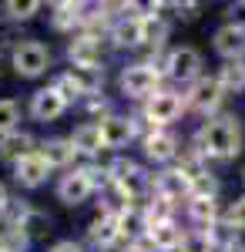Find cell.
<instances>
[{
  "instance_id": "6da1fadb",
  "label": "cell",
  "mask_w": 245,
  "mask_h": 252,
  "mask_svg": "<svg viewBox=\"0 0 245 252\" xmlns=\"http://www.w3.org/2000/svg\"><path fill=\"white\" fill-rule=\"evenodd\" d=\"M242 121L235 115H215L195 131L191 138V152L202 161H232L242 155Z\"/></svg>"
},
{
  "instance_id": "7a4b0ae2",
  "label": "cell",
  "mask_w": 245,
  "mask_h": 252,
  "mask_svg": "<svg viewBox=\"0 0 245 252\" xmlns=\"http://www.w3.org/2000/svg\"><path fill=\"white\" fill-rule=\"evenodd\" d=\"M108 168H111L114 189L124 195L131 205L148 202L151 195H154V175H148L141 165H138V161H131V158H114Z\"/></svg>"
},
{
  "instance_id": "3957f363",
  "label": "cell",
  "mask_w": 245,
  "mask_h": 252,
  "mask_svg": "<svg viewBox=\"0 0 245 252\" xmlns=\"http://www.w3.org/2000/svg\"><path fill=\"white\" fill-rule=\"evenodd\" d=\"M51 64H54V54L44 40H31V37L17 40L14 51H10V67H14L17 78H27V81L44 78L51 71Z\"/></svg>"
},
{
  "instance_id": "277c9868",
  "label": "cell",
  "mask_w": 245,
  "mask_h": 252,
  "mask_svg": "<svg viewBox=\"0 0 245 252\" xmlns=\"http://www.w3.org/2000/svg\"><path fill=\"white\" fill-rule=\"evenodd\" d=\"M118 88L128 101H148L161 91V67H154L148 61H138V64H128L118 78Z\"/></svg>"
},
{
  "instance_id": "5b68a950",
  "label": "cell",
  "mask_w": 245,
  "mask_h": 252,
  "mask_svg": "<svg viewBox=\"0 0 245 252\" xmlns=\"http://www.w3.org/2000/svg\"><path fill=\"white\" fill-rule=\"evenodd\" d=\"M161 74L171 81H178V84H195V81L202 78V54H198V47H191V44H182V47H171L168 54H165V64H161Z\"/></svg>"
},
{
  "instance_id": "8992f818",
  "label": "cell",
  "mask_w": 245,
  "mask_h": 252,
  "mask_svg": "<svg viewBox=\"0 0 245 252\" xmlns=\"http://www.w3.org/2000/svg\"><path fill=\"white\" fill-rule=\"evenodd\" d=\"M54 84L64 91L67 101H74V97L88 101V97H97V91L104 88V67H67Z\"/></svg>"
},
{
  "instance_id": "52a82bcc",
  "label": "cell",
  "mask_w": 245,
  "mask_h": 252,
  "mask_svg": "<svg viewBox=\"0 0 245 252\" xmlns=\"http://www.w3.org/2000/svg\"><path fill=\"white\" fill-rule=\"evenodd\" d=\"M185 111H188L185 108V94H178V91H158L154 97L145 101L141 118L148 121V128H171Z\"/></svg>"
},
{
  "instance_id": "ba28073f",
  "label": "cell",
  "mask_w": 245,
  "mask_h": 252,
  "mask_svg": "<svg viewBox=\"0 0 245 252\" xmlns=\"http://www.w3.org/2000/svg\"><path fill=\"white\" fill-rule=\"evenodd\" d=\"M222 101H225V91H222V84L215 81V74H212V78L202 74V78L188 88V94H185V108L195 111V115H202L208 121V118H215V111L222 108Z\"/></svg>"
},
{
  "instance_id": "9c48e42d",
  "label": "cell",
  "mask_w": 245,
  "mask_h": 252,
  "mask_svg": "<svg viewBox=\"0 0 245 252\" xmlns=\"http://www.w3.org/2000/svg\"><path fill=\"white\" fill-rule=\"evenodd\" d=\"M67 97H64V91L57 88V84H47V88H37L34 94H31V104H27V111H31V118L34 121H40V125H51V121H57V118L67 111Z\"/></svg>"
},
{
  "instance_id": "30bf717a",
  "label": "cell",
  "mask_w": 245,
  "mask_h": 252,
  "mask_svg": "<svg viewBox=\"0 0 245 252\" xmlns=\"http://www.w3.org/2000/svg\"><path fill=\"white\" fill-rule=\"evenodd\" d=\"M97 128H101V145H104V152H121V148H128L134 138H138V125H134V118L128 115H108L97 121Z\"/></svg>"
},
{
  "instance_id": "8fae6325",
  "label": "cell",
  "mask_w": 245,
  "mask_h": 252,
  "mask_svg": "<svg viewBox=\"0 0 245 252\" xmlns=\"http://www.w3.org/2000/svg\"><path fill=\"white\" fill-rule=\"evenodd\" d=\"M141 145H145V158L154 161V165H171L175 158L182 155V141L168 128H148V135L141 138Z\"/></svg>"
},
{
  "instance_id": "7c38bea8",
  "label": "cell",
  "mask_w": 245,
  "mask_h": 252,
  "mask_svg": "<svg viewBox=\"0 0 245 252\" xmlns=\"http://www.w3.org/2000/svg\"><path fill=\"white\" fill-rule=\"evenodd\" d=\"M154 198H161V202H168V205H178L182 198L188 202L191 198V178L178 165H171L165 172L154 175Z\"/></svg>"
},
{
  "instance_id": "4fadbf2b",
  "label": "cell",
  "mask_w": 245,
  "mask_h": 252,
  "mask_svg": "<svg viewBox=\"0 0 245 252\" xmlns=\"http://www.w3.org/2000/svg\"><path fill=\"white\" fill-rule=\"evenodd\" d=\"M91 195H94V185H91V178L84 175V168H71V172L61 175V182H57V202H61V205L77 209V205H84Z\"/></svg>"
},
{
  "instance_id": "5bb4252c",
  "label": "cell",
  "mask_w": 245,
  "mask_h": 252,
  "mask_svg": "<svg viewBox=\"0 0 245 252\" xmlns=\"http://www.w3.org/2000/svg\"><path fill=\"white\" fill-rule=\"evenodd\" d=\"M212 47L222 61H242L245 58V24H222L212 34Z\"/></svg>"
},
{
  "instance_id": "9a60e30c",
  "label": "cell",
  "mask_w": 245,
  "mask_h": 252,
  "mask_svg": "<svg viewBox=\"0 0 245 252\" xmlns=\"http://www.w3.org/2000/svg\"><path fill=\"white\" fill-rule=\"evenodd\" d=\"M71 67H104L101 58V34H74L67 44Z\"/></svg>"
},
{
  "instance_id": "2e32d148",
  "label": "cell",
  "mask_w": 245,
  "mask_h": 252,
  "mask_svg": "<svg viewBox=\"0 0 245 252\" xmlns=\"http://www.w3.org/2000/svg\"><path fill=\"white\" fill-rule=\"evenodd\" d=\"M188 229H182L175 219H161V222H151L148 225V249H158V252H178L182 249V239H185Z\"/></svg>"
},
{
  "instance_id": "e0dca14e",
  "label": "cell",
  "mask_w": 245,
  "mask_h": 252,
  "mask_svg": "<svg viewBox=\"0 0 245 252\" xmlns=\"http://www.w3.org/2000/svg\"><path fill=\"white\" fill-rule=\"evenodd\" d=\"M47 178H51V168H47V161H44L37 152L20 158L17 165H14V182H17L20 189H40Z\"/></svg>"
},
{
  "instance_id": "ac0fdd59",
  "label": "cell",
  "mask_w": 245,
  "mask_h": 252,
  "mask_svg": "<svg viewBox=\"0 0 245 252\" xmlns=\"http://www.w3.org/2000/svg\"><path fill=\"white\" fill-rule=\"evenodd\" d=\"M37 155L47 161V168L54 172V168H67L71 172V161L77 158L74 145H71V138H44L37 145Z\"/></svg>"
},
{
  "instance_id": "d6986e66",
  "label": "cell",
  "mask_w": 245,
  "mask_h": 252,
  "mask_svg": "<svg viewBox=\"0 0 245 252\" xmlns=\"http://www.w3.org/2000/svg\"><path fill=\"white\" fill-rule=\"evenodd\" d=\"M51 27L61 31V34H71L84 27V3H74V0H61V3H51Z\"/></svg>"
},
{
  "instance_id": "ffe728a7",
  "label": "cell",
  "mask_w": 245,
  "mask_h": 252,
  "mask_svg": "<svg viewBox=\"0 0 245 252\" xmlns=\"http://www.w3.org/2000/svg\"><path fill=\"white\" fill-rule=\"evenodd\" d=\"M37 152V141H34V135L31 131H10V135L0 138V161H7V165H17L20 158L34 155Z\"/></svg>"
},
{
  "instance_id": "44dd1931",
  "label": "cell",
  "mask_w": 245,
  "mask_h": 252,
  "mask_svg": "<svg viewBox=\"0 0 245 252\" xmlns=\"http://www.w3.org/2000/svg\"><path fill=\"white\" fill-rule=\"evenodd\" d=\"M88 242L94 249H108V246H118L121 242V229H118V219L114 215L97 212L91 222H88Z\"/></svg>"
},
{
  "instance_id": "7402d4cb",
  "label": "cell",
  "mask_w": 245,
  "mask_h": 252,
  "mask_svg": "<svg viewBox=\"0 0 245 252\" xmlns=\"http://www.w3.org/2000/svg\"><path fill=\"white\" fill-rule=\"evenodd\" d=\"M108 40L118 51H128V47H141V17H121L108 27Z\"/></svg>"
},
{
  "instance_id": "603a6c76",
  "label": "cell",
  "mask_w": 245,
  "mask_h": 252,
  "mask_svg": "<svg viewBox=\"0 0 245 252\" xmlns=\"http://www.w3.org/2000/svg\"><path fill=\"white\" fill-rule=\"evenodd\" d=\"M71 145H74L77 158H94L104 152V145H101V128H97V121H84V125H77L74 135H71Z\"/></svg>"
},
{
  "instance_id": "cb8c5ba5",
  "label": "cell",
  "mask_w": 245,
  "mask_h": 252,
  "mask_svg": "<svg viewBox=\"0 0 245 252\" xmlns=\"http://www.w3.org/2000/svg\"><path fill=\"white\" fill-rule=\"evenodd\" d=\"M118 229H121V239H128V246L134 242H145L148 239V215L141 205H131L128 212L118 215Z\"/></svg>"
},
{
  "instance_id": "d4e9b609",
  "label": "cell",
  "mask_w": 245,
  "mask_h": 252,
  "mask_svg": "<svg viewBox=\"0 0 245 252\" xmlns=\"http://www.w3.org/2000/svg\"><path fill=\"white\" fill-rule=\"evenodd\" d=\"M188 219L205 232L215 222H222V212H218V202L215 198H188Z\"/></svg>"
},
{
  "instance_id": "484cf974",
  "label": "cell",
  "mask_w": 245,
  "mask_h": 252,
  "mask_svg": "<svg viewBox=\"0 0 245 252\" xmlns=\"http://www.w3.org/2000/svg\"><path fill=\"white\" fill-rule=\"evenodd\" d=\"M215 81L222 84L225 94H242L245 91V61H225V64L218 67Z\"/></svg>"
},
{
  "instance_id": "4316f807",
  "label": "cell",
  "mask_w": 245,
  "mask_h": 252,
  "mask_svg": "<svg viewBox=\"0 0 245 252\" xmlns=\"http://www.w3.org/2000/svg\"><path fill=\"white\" fill-rule=\"evenodd\" d=\"M0 10H3V17L10 20V24H27V20H34L44 10V3L40 0H24V3L20 0H7Z\"/></svg>"
},
{
  "instance_id": "83f0119b",
  "label": "cell",
  "mask_w": 245,
  "mask_h": 252,
  "mask_svg": "<svg viewBox=\"0 0 245 252\" xmlns=\"http://www.w3.org/2000/svg\"><path fill=\"white\" fill-rule=\"evenodd\" d=\"M20 229L31 235V242H34V239H47V235H51V215L40 212V209H31L27 219L20 222Z\"/></svg>"
},
{
  "instance_id": "f1b7e54d",
  "label": "cell",
  "mask_w": 245,
  "mask_h": 252,
  "mask_svg": "<svg viewBox=\"0 0 245 252\" xmlns=\"http://www.w3.org/2000/svg\"><path fill=\"white\" fill-rule=\"evenodd\" d=\"M20 128V104L14 97H0V138Z\"/></svg>"
},
{
  "instance_id": "f546056e",
  "label": "cell",
  "mask_w": 245,
  "mask_h": 252,
  "mask_svg": "<svg viewBox=\"0 0 245 252\" xmlns=\"http://www.w3.org/2000/svg\"><path fill=\"white\" fill-rule=\"evenodd\" d=\"M31 249V235L24 229H0V252H27Z\"/></svg>"
},
{
  "instance_id": "4dcf8cb0",
  "label": "cell",
  "mask_w": 245,
  "mask_h": 252,
  "mask_svg": "<svg viewBox=\"0 0 245 252\" xmlns=\"http://www.w3.org/2000/svg\"><path fill=\"white\" fill-rule=\"evenodd\" d=\"M178 252H215V246H212L208 232H202V229H188L185 239H182V249H178Z\"/></svg>"
},
{
  "instance_id": "1f68e13d",
  "label": "cell",
  "mask_w": 245,
  "mask_h": 252,
  "mask_svg": "<svg viewBox=\"0 0 245 252\" xmlns=\"http://www.w3.org/2000/svg\"><path fill=\"white\" fill-rule=\"evenodd\" d=\"M218 189H222V185H218V178H215L212 172H202L195 182H191V198H215Z\"/></svg>"
},
{
  "instance_id": "d6a6232c",
  "label": "cell",
  "mask_w": 245,
  "mask_h": 252,
  "mask_svg": "<svg viewBox=\"0 0 245 252\" xmlns=\"http://www.w3.org/2000/svg\"><path fill=\"white\" fill-rule=\"evenodd\" d=\"M225 225L235 229V232H245V195H239V198L225 209Z\"/></svg>"
},
{
  "instance_id": "836d02e7",
  "label": "cell",
  "mask_w": 245,
  "mask_h": 252,
  "mask_svg": "<svg viewBox=\"0 0 245 252\" xmlns=\"http://www.w3.org/2000/svg\"><path fill=\"white\" fill-rule=\"evenodd\" d=\"M168 10H175L182 20H191V17H198L202 3H168Z\"/></svg>"
},
{
  "instance_id": "e575fe53",
  "label": "cell",
  "mask_w": 245,
  "mask_h": 252,
  "mask_svg": "<svg viewBox=\"0 0 245 252\" xmlns=\"http://www.w3.org/2000/svg\"><path fill=\"white\" fill-rule=\"evenodd\" d=\"M47 252H84V246L74 242V239H61V242H54Z\"/></svg>"
},
{
  "instance_id": "d590c367",
  "label": "cell",
  "mask_w": 245,
  "mask_h": 252,
  "mask_svg": "<svg viewBox=\"0 0 245 252\" xmlns=\"http://www.w3.org/2000/svg\"><path fill=\"white\" fill-rule=\"evenodd\" d=\"M10 40H17L14 37V24H10V20H0V47L10 44Z\"/></svg>"
},
{
  "instance_id": "8d00e7d4",
  "label": "cell",
  "mask_w": 245,
  "mask_h": 252,
  "mask_svg": "<svg viewBox=\"0 0 245 252\" xmlns=\"http://www.w3.org/2000/svg\"><path fill=\"white\" fill-rule=\"evenodd\" d=\"M7 205H10V192H7V185L0 182V215L7 212Z\"/></svg>"
},
{
  "instance_id": "74e56055",
  "label": "cell",
  "mask_w": 245,
  "mask_h": 252,
  "mask_svg": "<svg viewBox=\"0 0 245 252\" xmlns=\"http://www.w3.org/2000/svg\"><path fill=\"white\" fill-rule=\"evenodd\" d=\"M124 252H151L145 242H134V246H124Z\"/></svg>"
},
{
  "instance_id": "f35d334b",
  "label": "cell",
  "mask_w": 245,
  "mask_h": 252,
  "mask_svg": "<svg viewBox=\"0 0 245 252\" xmlns=\"http://www.w3.org/2000/svg\"><path fill=\"white\" fill-rule=\"evenodd\" d=\"M225 252H245V246H242V242H235V246H228Z\"/></svg>"
},
{
  "instance_id": "ab89813d",
  "label": "cell",
  "mask_w": 245,
  "mask_h": 252,
  "mask_svg": "<svg viewBox=\"0 0 245 252\" xmlns=\"http://www.w3.org/2000/svg\"><path fill=\"white\" fill-rule=\"evenodd\" d=\"M0 71H3V58H0Z\"/></svg>"
},
{
  "instance_id": "60d3db41",
  "label": "cell",
  "mask_w": 245,
  "mask_h": 252,
  "mask_svg": "<svg viewBox=\"0 0 245 252\" xmlns=\"http://www.w3.org/2000/svg\"><path fill=\"white\" fill-rule=\"evenodd\" d=\"M242 182H245V168H242Z\"/></svg>"
}]
</instances>
